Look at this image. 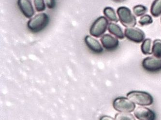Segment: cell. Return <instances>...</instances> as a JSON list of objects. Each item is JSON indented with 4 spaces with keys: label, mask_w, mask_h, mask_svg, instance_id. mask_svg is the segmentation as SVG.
<instances>
[{
    "label": "cell",
    "mask_w": 161,
    "mask_h": 120,
    "mask_svg": "<svg viewBox=\"0 0 161 120\" xmlns=\"http://www.w3.org/2000/svg\"><path fill=\"white\" fill-rule=\"evenodd\" d=\"M117 14L119 21L126 28L135 27L136 25V18L132 14L130 9L127 7H119L117 11Z\"/></svg>",
    "instance_id": "obj_3"
},
{
    "label": "cell",
    "mask_w": 161,
    "mask_h": 120,
    "mask_svg": "<svg viewBox=\"0 0 161 120\" xmlns=\"http://www.w3.org/2000/svg\"></svg>",
    "instance_id": "obj_24"
},
{
    "label": "cell",
    "mask_w": 161,
    "mask_h": 120,
    "mask_svg": "<svg viewBox=\"0 0 161 120\" xmlns=\"http://www.w3.org/2000/svg\"><path fill=\"white\" fill-rule=\"evenodd\" d=\"M127 97L134 103L141 106L151 105L153 103V96L144 91H131L127 94Z\"/></svg>",
    "instance_id": "obj_2"
},
{
    "label": "cell",
    "mask_w": 161,
    "mask_h": 120,
    "mask_svg": "<svg viewBox=\"0 0 161 120\" xmlns=\"http://www.w3.org/2000/svg\"><path fill=\"white\" fill-rule=\"evenodd\" d=\"M125 37L128 40L135 43L142 42L145 39V34L144 32L137 28H126L125 29Z\"/></svg>",
    "instance_id": "obj_6"
},
{
    "label": "cell",
    "mask_w": 161,
    "mask_h": 120,
    "mask_svg": "<svg viewBox=\"0 0 161 120\" xmlns=\"http://www.w3.org/2000/svg\"><path fill=\"white\" fill-rule=\"evenodd\" d=\"M113 1L115 2H123L125 0H113Z\"/></svg>",
    "instance_id": "obj_23"
},
{
    "label": "cell",
    "mask_w": 161,
    "mask_h": 120,
    "mask_svg": "<svg viewBox=\"0 0 161 120\" xmlns=\"http://www.w3.org/2000/svg\"><path fill=\"white\" fill-rule=\"evenodd\" d=\"M113 108L120 112L130 113L135 111L136 105L128 98L119 97L113 102Z\"/></svg>",
    "instance_id": "obj_5"
},
{
    "label": "cell",
    "mask_w": 161,
    "mask_h": 120,
    "mask_svg": "<svg viewBox=\"0 0 161 120\" xmlns=\"http://www.w3.org/2000/svg\"><path fill=\"white\" fill-rule=\"evenodd\" d=\"M108 20L106 17H99L91 27L90 34L95 38L102 37L108 29Z\"/></svg>",
    "instance_id": "obj_4"
},
{
    "label": "cell",
    "mask_w": 161,
    "mask_h": 120,
    "mask_svg": "<svg viewBox=\"0 0 161 120\" xmlns=\"http://www.w3.org/2000/svg\"><path fill=\"white\" fill-rule=\"evenodd\" d=\"M34 2L35 8L37 11L42 12L45 10L46 4L44 0H34Z\"/></svg>",
    "instance_id": "obj_20"
},
{
    "label": "cell",
    "mask_w": 161,
    "mask_h": 120,
    "mask_svg": "<svg viewBox=\"0 0 161 120\" xmlns=\"http://www.w3.org/2000/svg\"><path fill=\"white\" fill-rule=\"evenodd\" d=\"M116 120H136L133 114L130 113L120 112L115 115Z\"/></svg>",
    "instance_id": "obj_18"
},
{
    "label": "cell",
    "mask_w": 161,
    "mask_h": 120,
    "mask_svg": "<svg viewBox=\"0 0 161 120\" xmlns=\"http://www.w3.org/2000/svg\"><path fill=\"white\" fill-rule=\"evenodd\" d=\"M18 4L25 17L30 18L34 16L35 12L30 0H18Z\"/></svg>",
    "instance_id": "obj_10"
},
{
    "label": "cell",
    "mask_w": 161,
    "mask_h": 120,
    "mask_svg": "<svg viewBox=\"0 0 161 120\" xmlns=\"http://www.w3.org/2000/svg\"><path fill=\"white\" fill-rule=\"evenodd\" d=\"M134 115L139 120H155L156 119L155 113L144 107H138L135 109Z\"/></svg>",
    "instance_id": "obj_9"
},
{
    "label": "cell",
    "mask_w": 161,
    "mask_h": 120,
    "mask_svg": "<svg viewBox=\"0 0 161 120\" xmlns=\"http://www.w3.org/2000/svg\"><path fill=\"white\" fill-rule=\"evenodd\" d=\"M108 29L111 34L118 39H123L125 38V33L121 28L116 23L113 22L109 23Z\"/></svg>",
    "instance_id": "obj_12"
},
{
    "label": "cell",
    "mask_w": 161,
    "mask_h": 120,
    "mask_svg": "<svg viewBox=\"0 0 161 120\" xmlns=\"http://www.w3.org/2000/svg\"><path fill=\"white\" fill-rule=\"evenodd\" d=\"M100 41L103 47L107 51H114L117 49L119 46L118 38L108 34L103 36Z\"/></svg>",
    "instance_id": "obj_8"
},
{
    "label": "cell",
    "mask_w": 161,
    "mask_h": 120,
    "mask_svg": "<svg viewBox=\"0 0 161 120\" xmlns=\"http://www.w3.org/2000/svg\"><path fill=\"white\" fill-rule=\"evenodd\" d=\"M100 120H116V119L109 116H103L101 117Z\"/></svg>",
    "instance_id": "obj_22"
},
{
    "label": "cell",
    "mask_w": 161,
    "mask_h": 120,
    "mask_svg": "<svg viewBox=\"0 0 161 120\" xmlns=\"http://www.w3.org/2000/svg\"><path fill=\"white\" fill-rule=\"evenodd\" d=\"M49 22V18L46 13H40L31 19L28 22L29 29L33 33H38L46 28Z\"/></svg>",
    "instance_id": "obj_1"
},
{
    "label": "cell",
    "mask_w": 161,
    "mask_h": 120,
    "mask_svg": "<svg viewBox=\"0 0 161 120\" xmlns=\"http://www.w3.org/2000/svg\"><path fill=\"white\" fill-rule=\"evenodd\" d=\"M151 13L155 18L161 16V0H154L153 2L151 7Z\"/></svg>",
    "instance_id": "obj_15"
},
{
    "label": "cell",
    "mask_w": 161,
    "mask_h": 120,
    "mask_svg": "<svg viewBox=\"0 0 161 120\" xmlns=\"http://www.w3.org/2000/svg\"><path fill=\"white\" fill-rule=\"evenodd\" d=\"M153 42L150 38H146L142 43L141 50L145 55H150L152 54Z\"/></svg>",
    "instance_id": "obj_14"
},
{
    "label": "cell",
    "mask_w": 161,
    "mask_h": 120,
    "mask_svg": "<svg viewBox=\"0 0 161 120\" xmlns=\"http://www.w3.org/2000/svg\"><path fill=\"white\" fill-rule=\"evenodd\" d=\"M153 23V19L152 17L150 15L147 14L140 17L138 20V23L142 26H147Z\"/></svg>",
    "instance_id": "obj_19"
},
{
    "label": "cell",
    "mask_w": 161,
    "mask_h": 120,
    "mask_svg": "<svg viewBox=\"0 0 161 120\" xmlns=\"http://www.w3.org/2000/svg\"><path fill=\"white\" fill-rule=\"evenodd\" d=\"M45 2L49 8H54L55 6L56 3L55 0H45Z\"/></svg>",
    "instance_id": "obj_21"
},
{
    "label": "cell",
    "mask_w": 161,
    "mask_h": 120,
    "mask_svg": "<svg viewBox=\"0 0 161 120\" xmlns=\"http://www.w3.org/2000/svg\"><path fill=\"white\" fill-rule=\"evenodd\" d=\"M105 17L109 21H111L113 23H117L119 21L118 17L115 12L114 9L110 7H107L105 8L103 11Z\"/></svg>",
    "instance_id": "obj_13"
},
{
    "label": "cell",
    "mask_w": 161,
    "mask_h": 120,
    "mask_svg": "<svg viewBox=\"0 0 161 120\" xmlns=\"http://www.w3.org/2000/svg\"><path fill=\"white\" fill-rule=\"evenodd\" d=\"M143 68L150 72H157L161 70V59L154 57H147L143 60Z\"/></svg>",
    "instance_id": "obj_7"
},
{
    "label": "cell",
    "mask_w": 161,
    "mask_h": 120,
    "mask_svg": "<svg viewBox=\"0 0 161 120\" xmlns=\"http://www.w3.org/2000/svg\"><path fill=\"white\" fill-rule=\"evenodd\" d=\"M85 43L89 49L95 53H101L103 52L102 46L99 42L90 36H87L84 39Z\"/></svg>",
    "instance_id": "obj_11"
},
{
    "label": "cell",
    "mask_w": 161,
    "mask_h": 120,
    "mask_svg": "<svg viewBox=\"0 0 161 120\" xmlns=\"http://www.w3.org/2000/svg\"><path fill=\"white\" fill-rule=\"evenodd\" d=\"M152 54L154 57L161 59V40L155 39L153 42Z\"/></svg>",
    "instance_id": "obj_16"
},
{
    "label": "cell",
    "mask_w": 161,
    "mask_h": 120,
    "mask_svg": "<svg viewBox=\"0 0 161 120\" xmlns=\"http://www.w3.org/2000/svg\"><path fill=\"white\" fill-rule=\"evenodd\" d=\"M133 12L135 16L141 17L145 15L147 12V8L146 6L139 4L134 6L133 8Z\"/></svg>",
    "instance_id": "obj_17"
}]
</instances>
